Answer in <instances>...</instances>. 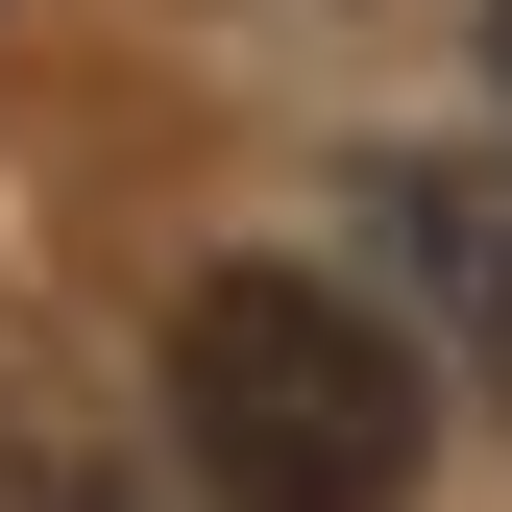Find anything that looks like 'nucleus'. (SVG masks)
<instances>
[{
  "label": "nucleus",
  "instance_id": "obj_1",
  "mask_svg": "<svg viewBox=\"0 0 512 512\" xmlns=\"http://www.w3.org/2000/svg\"><path fill=\"white\" fill-rule=\"evenodd\" d=\"M415 439H439V366H415V317L366 269L244 244V269L171 293V464L220 512H391Z\"/></svg>",
  "mask_w": 512,
  "mask_h": 512
},
{
  "label": "nucleus",
  "instance_id": "obj_2",
  "mask_svg": "<svg viewBox=\"0 0 512 512\" xmlns=\"http://www.w3.org/2000/svg\"><path fill=\"white\" fill-rule=\"evenodd\" d=\"M366 293H391L464 391H512V147H391L366 171Z\"/></svg>",
  "mask_w": 512,
  "mask_h": 512
},
{
  "label": "nucleus",
  "instance_id": "obj_3",
  "mask_svg": "<svg viewBox=\"0 0 512 512\" xmlns=\"http://www.w3.org/2000/svg\"><path fill=\"white\" fill-rule=\"evenodd\" d=\"M25 512H122V488H98V464H25Z\"/></svg>",
  "mask_w": 512,
  "mask_h": 512
},
{
  "label": "nucleus",
  "instance_id": "obj_4",
  "mask_svg": "<svg viewBox=\"0 0 512 512\" xmlns=\"http://www.w3.org/2000/svg\"><path fill=\"white\" fill-rule=\"evenodd\" d=\"M488 49H512V0H488Z\"/></svg>",
  "mask_w": 512,
  "mask_h": 512
}]
</instances>
